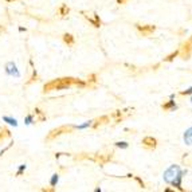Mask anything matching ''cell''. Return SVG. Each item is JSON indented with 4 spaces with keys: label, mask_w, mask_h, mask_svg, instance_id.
Wrapping results in <instances>:
<instances>
[{
    "label": "cell",
    "mask_w": 192,
    "mask_h": 192,
    "mask_svg": "<svg viewBox=\"0 0 192 192\" xmlns=\"http://www.w3.org/2000/svg\"><path fill=\"white\" fill-rule=\"evenodd\" d=\"M73 85L77 86H86L85 81H81V79H75V78H58L54 79V81L48 82L43 86V93H48L51 90H62V89H67Z\"/></svg>",
    "instance_id": "6da1fadb"
},
{
    "label": "cell",
    "mask_w": 192,
    "mask_h": 192,
    "mask_svg": "<svg viewBox=\"0 0 192 192\" xmlns=\"http://www.w3.org/2000/svg\"><path fill=\"white\" fill-rule=\"evenodd\" d=\"M183 173H184V172L180 169L179 165H171V167L164 172V180H165V183L173 185L176 190H179V191L183 192V191H184V188L181 187Z\"/></svg>",
    "instance_id": "7a4b0ae2"
},
{
    "label": "cell",
    "mask_w": 192,
    "mask_h": 192,
    "mask_svg": "<svg viewBox=\"0 0 192 192\" xmlns=\"http://www.w3.org/2000/svg\"><path fill=\"white\" fill-rule=\"evenodd\" d=\"M192 54V36L190 39H187L184 43L181 44V47L179 48V55L183 59H190Z\"/></svg>",
    "instance_id": "3957f363"
},
{
    "label": "cell",
    "mask_w": 192,
    "mask_h": 192,
    "mask_svg": "<svg viewBox=\"0 0 192 192\" xmlns=\"http://www.w3.org/2000/svg\"><path fill=\"white\" fill-rule=\"evenodd\" d=\"M73 129H74V126H71V125H63V126H59V128H56V129H53V130L48 133L47 140H53V139H55V137L61 136V134H63V133H70Z\"/></svg>",
    "instance_id": "277c9868"
},
{
    "label": "cell",
    "mask_w": 192,
    "mask_h": 192,
    "mask_svg": "<svg viewBox=\"0 0 192 192\" xmlns=\"http://www.w3.org/2000/svg\"><path fill=\"white\" fill-rule=\"evenodd\" d=\"M85 15V18L89 20V23H91V24L94 26V27H101L102 26V22H101V19H99V15H97V14H94V12H91V14H89V12H82Z\"/></svg>",
    "instance_id": "5b68a950"
},
{
    "label": "cell",
    "mask_w": 192,
    "mask_h": 192,
    "mask_svg": "<svg viewBox=\"0 0 192 192\" xmlns=\"http://www.w3.org/2000/svg\"><path fill=\"white\" fill-rule=\"evenodd\" d=\"M136 28H137V30H139L144 36H149V35H152V34L154 32V31H156V26H152V24H145V26H142V24H136Z\"/></svg>",
    "instance_id": "8992f818"
},
{
    "label": "cell",
    "mask_w": 192,
    "mask_h": 192,
    "mask_svg": "<svg viewBox=\"0 0 192 192\" xmlns=\"http://www.w3.org/2000/svg\"><path fill=\"white\" fill-rule=\"evenodd\" d=\"M5 73L11 77H15V78H19V77H20V73H19L18 67H16V65L14 63V62H8V63L5 65Z\"/></svg>",
    "instance_id": "52a82bcc"
},
{
    "label": "cell",
    "mask_w": 192,
    "mask_h": 192,
    "mask_svg": "<svg viewBox=\"0 0 192 192\" xmlns=\"http://www.w3.org/2000/svg\"><path fill=\"white\" fill-rule=\"evenodd\" d=\"M142 147L144 148H147V149H156V147H157V140L154 139V137H151V136H148V137H144L142 139Z\"/></svg>",
    "instance_id": "ba28073f"
},
{
    "label": "cell",
    "mask_w": 192,
    "mask_h": 192,
    "mask_svg": "<svg viewBox=\"0 0 192 192\" xmlns=\"http://www.w3.org/2000/svg\"><path fill=\"white\" fill-rule=\"evenodd\" d=\"M108 122H110V117H109V116H102V117H99V118H97L96 121L91 122V126H93V129H98L99 126L108 124Z\"/></svg>",
    "instance_id": "9c48e42d"
},
{
    "label": "cell",
    "mask_w": 192,
    "mask_h": 192,
    "mask_svg": "<svg viewBox=\"0 0 192 192\" xmlns=\"http://www.w3.org/2000/svg\"><path fill=\"white\" fill-rule=\"evenodd\" d=\"M111 157H113V153L110 154H97V156H94V161L96 163H99V164H105V163L110 161Z\"/></svg>",
    "instance_id": "30bf717a"
},
{
    "label": "cell",
    "mask_w": 192,
    "mask_h": 192,
    "mask_svg": "<svg viewBox=\"0 0 192 192\" xmlns=\"http://www.w3.org/2000/svg\"><path fill=\"white\" fill-rule=\"evenodd\" d=\"M161 109L164 111H173L177 109V105L175 104V101H172V99H169V101H167L165 104L161 105Z\"/></svg>",
    "instance_id": "8fae6325"
},
{
    "label": "cell",
    "mask_w": 192,
    "mask_h": 192,
    "mask_svg": "<svg viewBox=\"0 0 192 192\" xmlns=\"http://www.w3.org/2000/svg\"><path fill=\"white\" fill-rule=\"evenodd\" d=\"M183 139H184V142L187 145H192V128H190L188 130H185Z\"/></svg>",
    "instance_id": "7c38bea8"
},
{
    "label": "cell",
    "mask_w": 192,
    "mask_h": 192,
    "mask_svg": "<svg viewBox=\"0 0 192 192\" xmlns=\"http://www.w3.org/2000/svg\"><path fill=\"white\" fill-rule=\"evenodd\" d=\"M63 42L67 46H73L74 43H75V39H74V36L71 35V34H65V35H63Z\"/></svg>",
    "instance_id": "4fadbf2b"
},
{
    "label": "cell",
    "mask_w": 192,
    "mask_h": 192,
    "mask_svg": "<svg viewBox=\"0 0 192 192\" xmlns=\"http://www.w3.org/2000/svg\"><path fill=\"white\" fill-rule=\"evenodd\" d=\"M181 163L184 165H192V153H185L181 157Z\"/></svg>",
    "instance_id": "5bb4252c"
},
{
    "label": "cell",
    "mask_w": 192,
    "mask_h": 192,
    "mask_svg": "<svg viewBox=\"0 0 192 192\" xmlns=\"http://www.w3.org/2000/svg\"><path fill=\"white\" fill-rule=\"evenodd\" d=\"M69 12H70V8H69L66 4H61V7L58 8V14L61 16H66Z\"/></svg>",
    "instance_id": "9a60e30c"
},
{
    "label": "cell",
    "mask_w": 192,
    "mask_h": 192,
    "mask_svg": "<svg viewBox=\"0 0 192 192\" xmlns=\"http://www.w3.org/2000/svg\"><path fill=\"white\" fill-rule=\"evenodd\" d=\"M7 137H11V132L5 128L0 129V141H3V140L7 139Z\"/></svg>",
    "instance_id": "2e32d148"
},
{
    "label": "cell",
    "mask_w": 192,
    "mask_h": 192,
    "mask_svg": "<svg viewBox=\"0 0 192 192\" xmlns=\"http://www.w3.org/2000/svg\"><path fill=\"white\" fill-rule=\"evenodd\" d=\"M34 114H36V116H38V121H44V120H46V114L43 113L41 109L35 108V110H34Z\"/></svg>",
    "instance_id": "e0dca14e"
},
{
    "label": "cell",
    "mask_w": 192,
    "mask_h": 192,
    "mask_svg": "<svg viewBox=\"0 0 192 192\" xmlns=\"http://www.w3.org/2000/svg\"><path fill=\"white\" fill-rule=\"evenodd\" d=\"M177 55H179V50H176V51H175V53H172V54H169V55H168V56H165V58H164V61H165V62H172L175 58H176Z\"/></svg>",
    "instance_id": "ac0fdd59"
},
{
    "label": "cell",
    "mask_w": 192,
    "mask_h": 192,
    "mask_svg": "<svg viewBox=\"0 0 192 192\" xmlns=\"http://www.w3.org/2000/svg\"><path fill=\"white\" fill-rule=\"evenodd\" d=\"M3 120H4L5 122H8L10 125H14V126H18V121H16L15 118H11V117L4 116V117H3Z\"/></svg>",
    "instance_id": "d6986e66"
},
{
    "label": "cell",
    "mask_w": 192,
    "mask_h": 192,
    "mask_svg": "<svg viewBox=\"0 0 192 192\" xmlns=\"http://www.w3.org/2000/svg\"><path fill=\"white\" fill-rule=\"evenodd\" d=\"M113 117L116 118V122H120L122 118H124V114H122L121 110H117L116 113H113Z\"/></svg>",
    "instance_id": "ffe728a7"
},
{
    "label": "cell",
    "mask_w": 192,
    "mask_h": 192,
    "mask_svg": "<svg viewBox=\"0 0 192 192\" xmlns=\"http://www.w3.org/2000/svg\"><path fill=\"white\" fill-rule=\"evenodd\" d=\"M58 180H59V176H58V173H55V175H53V177H51V181H50V184H51V187H55L56 185V183H58Z\"/></svg>",
    "instance_id": "44dd1931"
},
{
    "label": "cell",
    "mask_w": 192,
    "mask_h": 192,
    "mask_svg": "<svg viewBox=\"0 0 192 192\" xmlns=\"http://www.w3.org/2000/svg\"><path fill=\"white\" fill-rule=\"evenodd\" d=\"M87 82H89V85H94L97 82V75L96 74H90L89 75V78H87Z\"/></svg>",
    "instance_id": "7402d4cb"
},
{
    "label": "cell",
    "mask_w": 192,
    "mask_h": 192,
    "mask_svg": "<svg viewBox=\"0 0 192 192\" xmlns=\"http://www.w3.org/2000/svg\"><path fill=\"white\" fill-rule=\"evenodd\" d=\"M116 147H117V148H121V149H126V148H128V142H125V141H118V142H116Z\"/></svg>",
    "instance_id": "603a6c76"
},
{
    "label": "cell",
    "mask_w": 192,
    "mask_h": 192,
    "mask_svg": "<svg viewBox=\"0 0 192 192\" xmlns=\"http://www.w3.org/2000/svg\"><path fill=\"white\" fill-rule=\"evenodd\" d=\"M32 122H35V121H34V117H32V114H30V116H27V117H26V124H27V125L32 124Z\"/></svg>",
    "instance_id": "cb8c5ba5"
},
{
    "label": "cell",
    "mask_w": 192,
    "mask_h": 192,
    "mask_svg": "<svg viewBox=\"0 0 192 192\" xmlns=\"http://www.w3.org/2000/svg\"><path fill=\"white\" fill-rule=\"evenodd\" d=\"M190 94H192V87L187 89V90H183V91H180V96H190Z\"/></svg>",
    "instance_id": "d4e9b609"
},
{
    "label": "cell",
    "mask_w": 192,
    "mask_h": 192,
    "mask_svg": "<svg viewBox=\"0 0 192 192\" xmlns=\"http://www.w3.org/2000/svg\"><path fill=\"white\" fill-rule=\"evenodd\" d=\"M133 177H134V179H136V181H137V183H139V184H140V185H141V188H145V183H144V181H142V180H141V179H140V177H139V176H133Z\"/></svg>",
    "instance_id": "484cf974"
},
{
    "label": "cell",
    "mask_w": 192,
    "mask_h": 192,
    "mask_svg": "<svg viewBox=\"0 0 192 192\" xmlns=\"http://www.w3.org/2000/svg\"><path fill=\"white\" fill-rule=\"evenodd\" d=\"M36 78H38V74H36L35 71H34V74H32V77H31V79L28 81V84H32L34 81H36Z\"/></svg>",
    "instance_id": "4316f807"
},
{
    "label": "cell",
    "mask_w": 192,
    "mask_h": 192,
    "mask_svg": "<svg viewBox=\"0 0 192 192\" xmlns=\"http://www.w3.org/2000/svg\"><path fill=\"white\" fill-rule=\"evenodd\" d=\"M24 169H26V165H24V164H23V165H20V167H19L18 173H16V175H18V176H20V175H22V172L24 171Z\"/></svg>",
    "instance_id": "83f0119b"
},
{
    "label": "cell",
    "mask_w": 192,
    "mask_h": 192,
    "mask_svg": "<svg viewBox=\"0 0 192 192\" xmlns=\"http://www.w3.org/2000/svg\"><path fill=\"white\" fill-rule=\"evenodd\" d=\"M117 3H118V4H126L128 0H117Z\"/></svg>",
    "instance_id": "f1b7e54d"
},
{
    "label": "cell",
    "mask_w": 192,
    "mask_h": 192,
    "mask_svg": "<svg viewBox=\"0 0 192 192\" xmlns=\"http://www.w3.org/2000/svg\"><path fill=\"white\" fill-rule=\"evenodd\" d=\"M5 2H15V0H5Z\"/></svg>",
    "instance_id": "f546056e"
},
{
    "label": "cell",
    "mask_w": 192,
    "mask_h": 192,
    "mask_svg": "<svg viewBox=\"0 0 192 192\" xmlns=\"http://www.w3.org/2000/svg\"><path fill=\"white\" fill-rule=\"evenodd\" d=\"M191 102H192V97H191Z\"/></svg>",
    "instance_id": "4dcf8cb0"
}]
</instances>
